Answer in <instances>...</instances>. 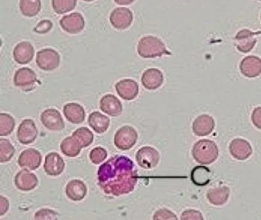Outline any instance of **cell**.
<instances>
[{"label":"cell","mask_w":261,"mask_h":220,"mask_svg":"<svg viewBox=\"0 0 261 220\" xmlns=\"http://www.w3.org/2000/svg\"><path fill=\"white\" fill-rule=\"evenodd\" d=\"M258 1H261V0H258Z\"/></svg>","instance_id":"cell-43"},{"label":"cell","mask_w":261,"mask_h":220,"mask_svg":"<svg viewBox=\"0 0 261 220\" xmlns=\"http://www.w3.org/2000/svg\"><path fill=\"white\" fill-rule=\"evenodd\" d=\"M230 189L223 186L209 189L207 192V199L214 206H222L225 204L230 197Z\"/></svg>","instance_id":"cell-26"},{"label":"cell","mask_w":261,"mask_h":220,"mask_svg":"<svg viewBox=\"0 0 261 220\" xmlns=\"http://www.w3.org/2000/svg\"><path fill=\"white\" fill-rule=\"evenodd\" d=\"M57 212L53 209H42L35 214V219H57Z\"/></svg>","instance_id":"cell-35"},{"label":"cell","mask_w":261,"mask_h":220,"mask_svg":"<svg viewBox=\"0 0 261 220\" xmlns=\"http://www.w3.org/2000/svg\"><path fill=\"white\" fill-rule=\"evenodd\" d=\"M42 125L51 131H62L65 128V124L60 112L56 108H47L41 114Z\"/></svg>","instance_id":"cell-7"},{"label":"cell","mask_w":261,"mask_h":220,"mask_svg":"<svg viewBox=\"0 0 261 220\" xmlns=\"http://www.w3.org/2000/svg\"><path fill=\"white\" fill-rule=\"evenodd\" d=\"M212 171L204 166H197L192 171L191 178L197 186H205L212 179Z\"/></svg>","instance_id":"cell-28"},{"label":"cell","mask_w":261,"mask_h":220,"mask_svg":"<svg viewBox=\"0 0 261 220\" xmlns=\"http://www.w3.org/2000/svg\"><path fill=\"white\" fill-rule=\"evenodd\" d=\"M102 112L112 117L120 116L123 113V105L120 99L113 94H107L100 101Z\"/></svg>","instance_id":"cell-17"},{"label":"cell","mask_w":261,"mask_h":220,"mask_svg":"<svg viewBox=\"0 0 261 220\" xmlns=\"http://www.w3.org/2000/svg\"><path fill=\"white\" fill-rule=\"evenodd\" d=\"M181 219L200 220L204 219V217L199 211L195 210V209H187L181 214Z\"/></svg>","instance_id":"cell-37"},{"label":"cell","mask_w":261,"mask_h":220,"mask_svg":"<svg viewBox=\"0 0 261 220\" xmlns=\"http://www.w3.org/2000/svg\"><path fill=\"white\" fill-rule=\"evenodd\" d=\"M63 113L68 122L72 124H81L85 122V110L80 104L69 102L64 105Z\"/></svg>","instance_id":"cell-24"},{"label":"cell","mask_w":261,"mask_h":220,"mask_svg":"<svg viewBox=\"0 0 261 220\" xmlns=\"http://www.w3.org/2000/svg\"><path fill=\"white\" fill-rule=\"evenodd\" d=\"M192 154L195 161L200 164L208 165L218 159V148L213 141L201 139L193 145Z\"/></svg>","instance_id":"cell-2"},{"label":"cell","mask_w":261,"mask_h":220,"mask_svg":"<svg viewBox=\"0 0 261 220\" xmlns=\"http://www.w3.org/2000/svg\"><path fill=\"white\" fill-rule=\"evenodd\" d=\"M215 126V119L207 114L198 116L192 123V131L197 136H207L213 131Z\"/></svg>","instance_id":"cell-19"},{"label":"cell","mask_w":261,"mask_h":220,"mask_svg":"<svg viewBox=\"0 0 261 220\" xmlns=\"http://www.w3.org/2000/svg\"><path fill=\"white\" fill-rule=\"evenodd\" d=\"M142 84L148 90H155L160 88L164 82L163 72L157 68H149L142 75Z\"/></svg>","instance_id":"cell-18"},{"label":"cell","mask_w":261,"mask_h":220,"mask_svg":"<svg viewBox=\"0 0 261 220\" xmlns=\"http://www.w3.org/2000/svg\"><path fill=\"white\" fill-rule=\"evenodd\" d=\"M16 126V120L8 113H0V135L7 136L12 134Z\"/></svg>","instance_id":"cell-30"},{"label":"cell","mask_w":261,"mask_h":220,"mask_svg":"<svg viewBox=\"0 0 261 220\" xmlns=\"http://www.w3.org/2000/svg\"><path fill=\"white\" fill-rule=\"evenodd\" d=\"M53 9L57 14H65L75 9L77 0H53Z\"/></svg>","instance_id":"cell-33"},{"label":"cell","mask_w":261,"mask_h":220,"mask_svg":"<svg viewBox=\"0 0 261 220\" xmlns=\"http://www.w3.org/2000/svg\"><path fill=\"white\" fill-rule=\"evenodd\" d=\"M251 121L256 128L261 130V106L256 107L253 109L251 115Z\"/></svg>","instance_id":"cell-39"},{"label":"cell","mask_w":261,"mask_h":220,"mask_svg":"<svg viewBox=\"0 0 261 220\" xmlns=\"http://www.w3.org/2000/svg\"><path fill=\"white\" fill-rule=\"evenodd\" d=\"M97 176L100 189L110 197L130 194L138 180L134 161L123 155L114 156L100 165Z\"/></svg>","instance_id":"cell-1"},{"label":"cell","mask_w":261,"mask_h":220,"mask_svg":"<svg viewBox=\"0 0 261 220\" xmlns=\"http://www.w3.org/2000/svg\"><path fill=\"white\" fill-rule=\"evenodd\" d=\"M133 18V12L127 8H117L110 15V21L113 27L119 30L128 29L132 24Z\"/></svg>","instance_id":"cell-10"},{"label":"cell","mask_w":261,"mask_h":220,"mask_svg":"<svg viewBox=\"0 0 261 220\" xmlns=\"http://www.w3.org/2000/svg\"><path fill=\"white\" fill-rule=\"evenodd\" d=\"M60 25L65 32L69 34H79L85 29V18L79 12L65 15L61 19Z\"/></svg>","instance_id":"cell-11"},{"label":"cell","mask_w":261,"mask_h":220,"mask_svg":"<svg viewBox=\"0 0 261 220\" xmlns=\"http://www.w3.org/2000/svg\"><path fill=\"white\" fill-rule=\"evenodd\" d=\"M89 157L94 164L98 165L105 161V159L108 157V151L102 147H96L91 150Z\"/></svg>","instance_id":"cell-34"},{"label":"cell","mask_w":261,"mask_h":220,"mask_svg":"<svg viewBox=\"0 0 261 220\" xmlns=\"http://www.w3.org/2000/svg\"><path fill=\"white\" fill-rule=\"evenodd\" d=\"M160 153L153 147H142L136 154L137 163L144 169L150 170L156 168L160 163Z\"/></svg>","instance_id":"cell-5"},{"label":"cell","mask_w":261,"mask_h":220,"mask_svg":"<svg viewBox=\"0 0 261 220\" xmlns=\"http://www.w3.org/2000/svg\"><path fill=\"white\" fill-rule=\"evenodd\" d=\"M53 24L49 20H42L35 28L34 31L39 34H46L53 29Z\"/></svg>","instance_id":"cell-38"},{"label":"cell","mask_w":261,"mask_h":220,"mask_svg":"<svg viewBox=\"0 0 261 220\" xmlns=\"http://www.w3.org/2000/svg\"><path fill=\"white\" fill-rule=\"evenodd\" d=\"M19 9L22 15L27 17H34L42 9L41 0H20Z\"/></svg>","instance_id":"cell-29"},{"label":"cell","mask_w":261,"mask_h":220,"mask_svg":"<svg viewBox=\"0 0 261 220\" xmlns=\"http://www.w3.org/2000/svg\"><path fill=\"white\" fill-rule=\"evenodd\" d=\"M35 50L29 41L19 43L13 50V58L19 64H29L34 58Z\"/></svg>","instance_id":"cell-22"},{"label":"cell","mask_w":261,"mask_h":220,"mask_svg":"<svg viewBox=\"0 0 261 220\" xmlns=\"http://www.w3.org/2000/svg\"><path fill=\"white\" fill-rule=\"evenodd\" d=\"M138 140V133L134 127L124 125L114 134V145L118 149L127 151L135 146Z\"/></svg>","instance_id":"cell-4"},{"label":"cell","mask_w":261,"mask_h":220,"mask_svg":"<svg viewBox=\"0 0 261 220\" xmlns=\"http://www.w3.org/2000/svg\"><path fill=\"white\" fill-rule=\"evenodd\" d=\"M65 168V161L60 154L56 152L47 154L44 163V170L47 175L57 177L63 173Z\"/></svg>","instance_id":"cell-13"},{"label":"cell","mask_w":261,"mask_h":220,"mask_svg":"<svg viewBox=\"0 0 261 220\" xmlns=\"http://www.w3.org/2000/svg\"><path fill=\"white\" fill-rule=\"evenodd\" d=\"M229 151L233 158L239 160H245L251 156L253 148L245 139H235L229 145Z\"/></svg>","instance_id":"cell-12"},{"label":"cell","mask_w":261,"mask_h":220,"mask_svg":"<svg viewBox=\"0 0 261 220\" xmlns=\"http://www.w3.org/2000/svg\"><path fill=\"white\" fill-rule=\"evenodd\" d=\"M135 0H114L116 3L121 6H126V5L131 4L134 3Z\"/></svg>","instance_id":"cell-41"},{"label":"cell","mask_w":261,"mask_h":220,"mask_svg":"<svg viewBox=\"0 0 261 220\" xmlns=\"http://www.w3.org/2000/svg\"><path fill=\"white\" fill-rule=\"evenodd\" d=\"M117 94L124 100H134L139 94V85L132 79H121L116 84Z\"/></svg>","instance_id":"cell-15"},{"label":"cell","mask_w":261,"mask_h":220,"mask_svg":"<svg viewBox=\"0 0 261 220\" xmlns=\"http://www.w3.org/2000/svg\"><path fill=\"white\" fill-rule=\"evenodd\" d=\"M240 70L246 77H257L261 74V59L256 56L245 57L240 63Z\"/></svg>","instance_id":"cell-20"},{"label":"cell","mask_w":261,"mask_h":220,"mask_svg":"<svg viewBox=\"0 0 261 220\" xmlns=\"http://www.w3.org/2000/svg\"><path fill=\"white\" fill-rule=\"evenodd\" d=\"M16 150L8 139H0V162H9L15 155Z\"/></svg>","instance_id":"cell-32"},{"label":"cell","mask_w":261,"mask_h":220,"mask_svg":"<svg viewBox=\"0 0 261 220\" xmlns=\"http://www.w3.org/2000/svg\"><path fill=\"white\" fill-rule=\"evenodd\" d=\"M82 145L74 136L65 138L60 145L62 152L67 157H74L80 154L82 149Z\"/></svg>","instance_id":"cell-27"},{"label":"cell","mask_w":261,"mask_h":220,"mask_svg":"<svg viewBox=\"0 0 261 220\" xmlns=\"http://www.w3.org/2000/svg\"><path fill=\"white\" fill-rule=\"evenodd\" d=\"M88 124L96 133L103 134L109 128L111 120L108 116L100 112L96 111L93 112L88 116Z\"/></svg>","instance_id":"cell-25"},{"label":"cell","mask_w":261,"mask_h":220,"mask_svg":"<svg viewBox=\"0 0 261 220\" xmlns=\"http://www.w3.org/2000/svg\"><path fill=\"white\" fill-rule=\"evenodd\" d=\"M65 194L68 199L74 202L82 201L88 194V187L85 182L77 179L70 180L65 187Z\"/></svg>","instance_id":"cell-21"},{"label":"cell","mask_w":261,"mask_h":220,"mask_svg":"<svg viewBox=\"0 0 261 220\" xmlns=\"http://www.w3.org/2000/svg\"><path fill=\"white\" fill-rule=\"evenodd\" d=\"M255 34L248 29H242L238 32L234 38L235 47L240 52L248 53L256 45Z\"/></svg>","instance_id":"cell-14"},{"label":"cell","mask_w":261,"mask_h":220,"mask_svg":"<svg viewBox=\"0 0 261 220\" xmlns=\"http://www.w3.org/2000/svg\"><path fill=\"white\" fill-rule=\"evenodd\" d=\"M18 141L22 145H30L36 140L38 137V129L33 119H24L16 133Z\"/></svg>","instance_id":"cell-8"},{"label":"cell","mask_w":261,"mask_h":220,"mask_svg":"<svg viewBox=\"0 0 261 220\" xmlns=\"http://www.w3.org/2000/svg\"><path fill=\"white\" fill-rule=\"evenodd\" d=\"M60 61V54L53 48H45L39 50L36 55L38 67L45 71H51L58 68Z\"/></svg>","instance_id":"cell-6"},{"label":"cell","mask_w":261,"mask_h":220,"mask_svg":"<svg viewBox=\"0 0 261 220\" xmlns=\"http://www.w3.org/2000/svg\"><path fill=\"white\" fill-rule=\"evenodd\" d=\"M39 180L37 176L28 170L19 171L15 177V184L19 190L28 192L33 190L37 186Z\"/></svg>","instance_id":"cell-16"},{"label":"cell","mask_w":261,"mask_h":220,"mask_svg":"<svg viewBox=\"0 0 261 220\" xmlns=\"http://www.w3.org/2000/svg\"><path fill=\"white\" fill-rule=\"evenodd\" d=\"M72 135L79 140L82 148L90 146L94 142V134L87 127H81L72 133Z\"/></svg>","instance_id":"cell-31"},{"label":"cell","mask_w":261,"mask_h":220,"mask_svg":"<svg viewBox=\"0 0 261 220\" xmlns=\"http://www.w3.org/2000/svg\"><path fill=\"white\" fill-rule=\"evenodd\" d=\"M10 209V201L4 196H0V216L5 215Z\"/></svg>","instance_id":"cell-40"},{"label":"cell","mask_w":261,"mask_h":220,"mask_svg":"<svg viewBox=\"0 0 261 220\" xmlns=\"http://www.w3.org/2000/svg\"><path fill=\"white\" fill-rule=\"evenodd\" d=\"M84 1L91 2V1H94V0H84Z\"/></svg>","instance_id":"cell-42"},{"label":"cell","mask_w":261,"mask_h":220,"mask_svg":"<svg viewBox=\"0 0 261 220\" xmlns=\"http://www.w3.org/2000/svg\"><path fill=\"white\" fill-rule=\"evenodd\" d=\"M260 18H261V16H260Z\"/></svg>","instance_id":"cell-44"},{"label":"cell","mask_w":261,"mask_h":220,"mask_svg":"<svg viewBox=\"0 0 261 220\" xmlns=\"http://www.w3.org/2000/svg\"><path fill=\"white\" fill-rule=\"evenodd\" d=\"M152 218H153V219H178L176 215L173 212L167 209H158L154 213Z\"/></svg>","instance_id":"cell-36"},{"label":"cell","mask_w":261,"mask_h":220,"mask_svg":"<svg viewBox=\"0 0 261 220\" xmlns=\"http://www.w3.org/2000/svg\"><path fill=\"white\" fill-rule=\"evenodd\" d=\"M137 52L143 58H155L169 54L163 41L151 35L143 37L139 41Z\"/></svg>","instance_id":"cell-3"},{"label":"cell","mask_w":261,"mask_h":220,"mask_svg":"<svg viewBox=\"0 0 261 220\" xmlns=\"http://www.w3.org/2000/svg\"><path fill=\"white\" fill-rule=\"evenodd\" d=\"M37 81V76L34 70L29 67H22L16 70L14 75L15 86L25 89L34 85Z\"/></svg>","instance_id":"cell-23"},{"label":"cell","mask_w":261,"mask_h":220,"mask_svg":"<svg viewBox=\"0 0 261 220\" xmlns=\"http://www.w3.org/2000/svg\"><path fill=\"white\" fill-rule=\"evenodd\" d=\"M42 156L40 151L35 148H28L21 153L18 163L21 168L30 171H36L42 163Z\"/></svg>","instance_id":"cell-9"}]
</instances>
